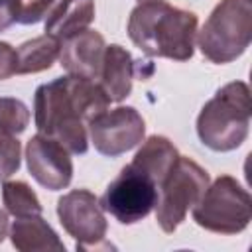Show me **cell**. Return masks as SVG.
Listing matches in <instances>:
<instances>
[{
	"label": "cell",
	"instance_id": "6da1fadb",
	"mask_svg": "<svg viewBox=\"0 0 252 252\" xmlns=\"http://www.w3.org/2000/svg\"><path fill=\"white\" fill-rule=\"evenodd\" d=\"M108 104L110 98L94 79L65 75L35 89L33 122L39 134L55 138L69 154H85L89 150V120Z\"/></svg>",
	"mask_w": 252,
	"mask_h": 252
},
{
	"label": "cell",
	"instance_id": "7a4b0ae2",
	"mask_svg": "<svg viewBox=\"0 0 252 252\" xmlns=\"http://www.w3.org/2000/svg\"><path fill=\"white\" fill-rule=\"evenodd\" d=\"M128 35L150 57L187 61L197 39V16L163 0L140 2L128 18Z\"/></svg>",
	"mask_w": 252,
	"mask_h": 252
},
{
	"label": "cell",
	"instance_id": "3957f363",
	"mask_svg": "<svg viewBox=\"0 0 252 252\" xmlns=\"http://www.w3.org/2000/svg\"><path fill=\"white\" fill-rule=\"evenodd\" d=\"M250 89L244 81L220 87L197 116V136L213 152L236 150L250 128Z\"/></svg>",
	"mask_w": 252,
	"mask_h": 252
},
{
	"label": "cell",
	"instance_id": "277c9868",
	"mask_svg": "<svg viewBox=\"0 0 252 252\" xmlns=\"http://www.w3.org/2000/svg\"><path fill=\"white\" fill-rule=\"evenodd\" d=\"M197 33L199 49L211 63L222 65L238 59L252 39L250 0H220Z\"/></svg>",
	"mask_w": 252,
	"mask_h": 252
},
{
	"label": "cell",
	"instance_id": "5b68a950",
	"mask_svg": "<svg viewBox=\"0 0 252 252\" xmlns=\"http://www.w3.org/2000/svg\"><path fill=\"white\" fill-rule=\"evenodd\" d=\"M191 213L205 230L238 234L252 220V199L232 175H220L205 189Z\"/></svg>",
	"mask_w": 252,
	"mask_h": 252
},
{
	"label": "cell",
	"instance_id": "8992f818",
	"mask_svg": "<svg viewBox=\"0 0 252 252\" xmlns=\"http://www.w3.org/2000/svg\"><path fill=\"white\" fill-rule=\"evenodd\" d=\"M209 183L211 177L207 169L191 158H177L175 165L158 187V203L154 207L156 220L163 232L171 234L185 220L187 213L197 205Z\"/></svg>",
	"mask_w": 252,
	"mask_h": 252
},
{
	"label": "cell",
	"instance_id": "52a82bcc",
	"mask_svg": "<svg viewBox=\"0 0 252 252\" xmlns=\"http://www.w3.org/2000/svg\"><path fill=\"white\" fill-rule=\"evenodd\" d=\"M98 203L102 211L110 213L120 224H134L154 211L158 203V185L128 163L118 177L108 183Z\"/></svg>",
	"mask_w": 252,
	"mask_h": 252
},
{
	"label": "cell",
	"instance_id": "ba28073f",
	"mask_svg": "<svg viewBox=\"0 0 252 252\" xmlns=\"http://www.w3.org/2000/svg\"><path fill=\"white\" fill-rule=\"evenodd\" d=\"M57 217L69 236L75 238L77 250H96L100 246L110 248L106 236V217L94 197L87 189H73L57 201Z\"/></svg>",
	"mask_w": 252,
	"mask_h": 252
},
{
	"label": "cell",
	"instance_id": "9c48e42d",
	"mask_svg": "<svg viewBox=\"0 0 252 252\" xmlns=\"http://www.w3.org/2000/svg\"><path fill=\"white\" fill-rule=\"evenodd\" d=\"M87 130L98 154L116 158L142 144L146 122L134 106H116L94 114L89 120Z\"/></svg>",
	"mask_w": 252,
	"mask_h": 252
},
{
	"label": "cell",
	"instance_id": "30bf717a",
	"mask_svg": "<svg viewBox=\"0 0 252 252\" xmlns=\"http://www.w3.org/2000/svg\"><path fill=\"white\" fill-rule=\"evenodd\" d=\"M26 163L32 177L49 191H61L73 179L69 150L51 136L35 134L28 140Z\"/></svg>",
	"mask_w": 252,
	"mask_h": 252
},
{
	"label": "cell",
	"instance_id": "8fae6325",
	"mask_svg": "<svg viewBox=\"0 0 252 252\" xmlns=\"http://www.w3.org/2000/svg\"><path fill=\"white\" fill-rule=\"evenodd\" d=\"M104 49V37L98 32L87 28L61 41L59 63L67 71V75L98 79Z\"/></svg>",
	"mask_w": 252,
	"mask_h": 252
},
{
	"label": "cell",
	"instance_id": "7c38bea8",
	"mask_svg": "<svg viewBox=\"0 0 252 252\" xmlns=\"http://www.w3.org/2000/svg\"><path fill=\"white\" fill-rule=\"evenodd\" d=\"M134 59L118 43H110L104 49L102 65L98 73V85L110 98V102H122L132 93Z\"/></svg>",
	"mask_w": 252,
	"mask_h": 252
},
{
	"label": "cell",
	"instance_id": "4fadbf2b",
	"mask_svg": "<svg viewBox=\"0 0 252 252\" xmlns=\"http://www.w3.org/2000/svg\"><path fill=\"white\" fill-rule=\"evenodd\" d=\"M8 236L12 246L20 252H65V244L41 215L16 219Z\"/></svg>",
	"mask_w": 252,
	"mask_h": 252
},
{
	"label": "cell",
	"instance_id": "5bb4252c",
	"mask_svg": "<svg viewBox=\"0 0 252 252\" xmlns=\"http://www.w3.org/2000/svg\"><path fill=\"white\" fill-rule=\"evenodd\" d=\"M94 20V0H57L45 16V33L59 41L87 30Z\"/></svg>",
	"mask_w": 252,
	"mask_h": 252
},
{
	"label": "cell",
	"instance_id": "9a60e30c",
	"mask_svg": "<svg viewBox=\"0 0 252 252\" xmlns=\"http://www.w3.org/2000/svg\"><path fill=\"white\" fill-rule=\"evenodd\" d=\"M179 158L177 148L165 138V136H150L148 140H142L140 150L136 152L130 165L144 175H148L158 187L163 181V177L169 173V169L175 165Z\"/></svg>",
	"mask_w": 252,
	"mask_h": 252
},
{
	"label": "cell",
	"instance_id": "2e32d148",
	"mask_svg": "<svg viewBox=\"0 0 252 252\" xmlns=\"http://www.w3.org/2000/svg\"><path fill=\"white\" fill-rule=\"evenodd\" d=\"M59 51H61V41L49 33L24 41L16 49L18 75L39 73V71L49 69L59 59Z\"/></svg>",
	"mask_w": 252,
	"mask_h": 252
},
{
	"label": "cell",
	"instance_id": "e0dca14e",
	"mask_svg": "<svg viewBox=\"0 0 252 252\" xmlns=\"http://www.w3.org/2000/svg\"><path fill=\"white\" fill-rule=\"evenodd\" d=\"M2 201L8 215L20 217H33L41 215L43 207L35 195V191L26 181H2Z\"/></svg>",
	"mask_w": 252,
	"mask_h": 252
},
{
	"label": "cell",
	"instance_id": "ac0fdd59",
	"mask_svg": "<svg viewBox=\"0 0 252 252\" xmlns=\"http://www.w3.org/2000/svg\"><path fill=\"white\" fill-rule=\"evenodd\" d=\"M30 124L28 106L14 96H0V134L18 136Z\"/></svg>",
	"mask_w": 252,
	"mask_h": 252
},
{
	"label": "cell",
	"instance_id": "d6986e66",
	"mask_svg": "<svg viewBox=\"0 0 252 252\" xmlns=\"http://www.w3.org/2000/svg\"><path fill=\"white\" fill-rule=\"evenodd\" d=\"M22 163V144L10 134H0V183L10 179Z\"/></svg>",
	"mask_w": 252,
	"mask_h": 252
},
{
	"label": "cell",
	"instance_id": "ffe728a7",
	"mask_svg": "<svg viewBox=\"0 0 252 252\" xmlns=\"http://www.w3.org/2000/svg\"><path fill=\"white\" fill-rule=\"evenodd\" d=\"M57 0H18V24L30 26L43 20Z\"/></svg>",
	"mask_w": 252,
	"mask_h": 252
},
{
	"label": "cell",
	"instance_id": "44dd1931",
	"mask_svg": "<svg viewBox=\"0 0 252 252\" xmlns=\"http://www.w3.org/2000/svg\"><path fill=\"white\" fill-rule=\"evenodd\" d=\"M18 75V57L16 49L8 41H0V81Z\"/></svg>",
	"mask_w": 252,
	"mask_h": 252
},
{
	"label": "cell",
	"instance_id": "7402d4cb",
	"mask_svg": "<svg viewBox=\"0 0 252 252\" xmlns=\"http://www.w3.org/2000/svg\"><path fill=\"white\" fill-rule=\"evenodd\" d=\"M18 22V0H0V32Z\"/></svg>",
	"mask_w": 252,
	"mask_h": 252
},
{
	"label": "cell",
	"instance_id": "603a6c76",
	"mask_svg": "<svg viewBox=\"0 0 252 252\" xmlns=\"http://www.w3.org/2000/svg\"><path fill=\"white\" fill-rule=\"evenodd\" d=\"M10 234V224H8V211L0 207V242Z\"/></svg>",
	"mask_w": 252,
	"mask_h": 252
},
{
	"label": "cell",
	"instance_id": "cb8c5ba5",
	"mask_svg": "<svg viewBox=\"0 0 252 252\" xmlns=\"http://www.w3.org/2000/svg\"><path fill=\"white\" fill-rule=\"evenodd\" d=\"M138 2H152V0H138Z\"/></svg>",
	"mask_w": 252,
	"mask_h": 252
}]
</instances>
